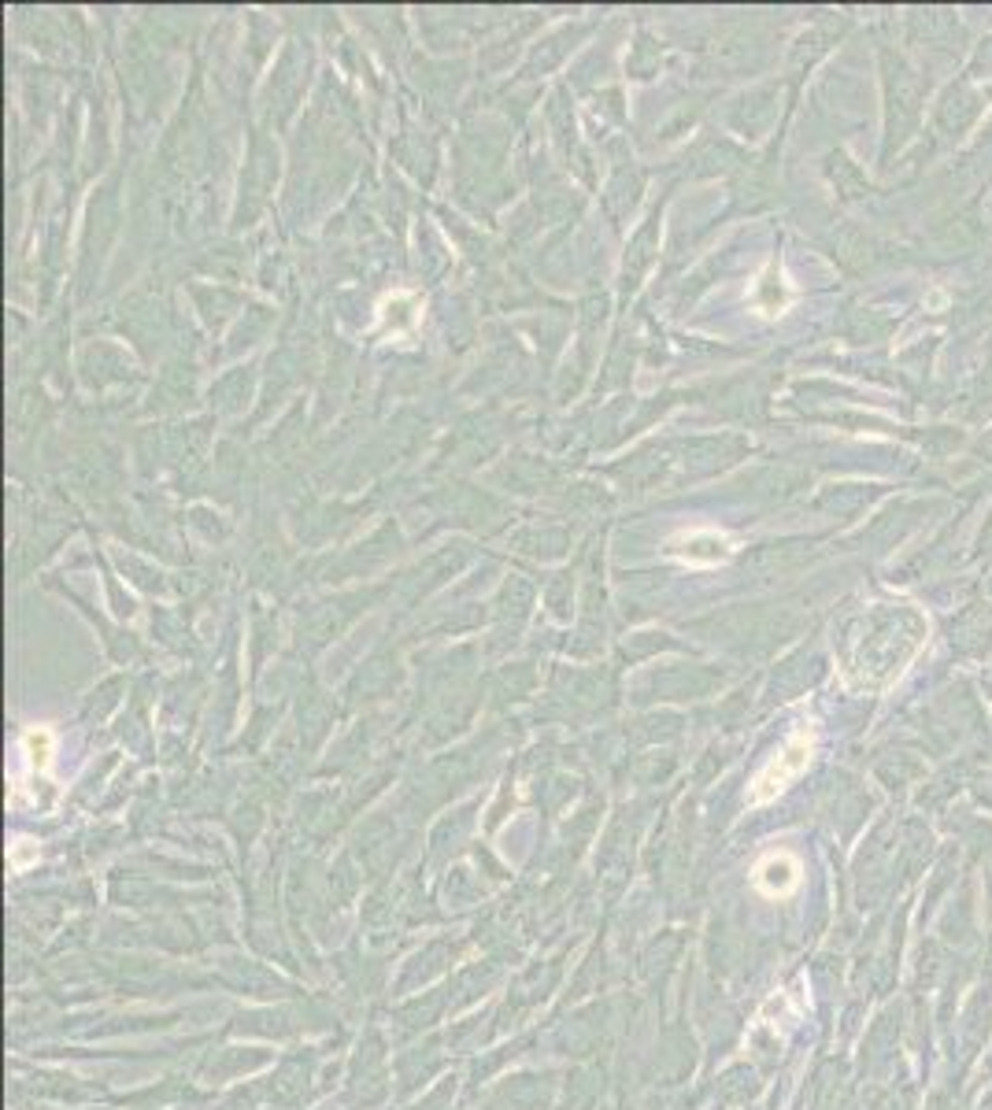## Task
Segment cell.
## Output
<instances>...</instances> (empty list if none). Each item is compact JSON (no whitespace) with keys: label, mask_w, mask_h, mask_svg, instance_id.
<instances>
[{"label":"cell","mask_w":992,"mask_h":1110,"mask_svg":"<svg viewBox=\"0 0 992 1110\" xmlns=\"http://www.w3.org/2000/svg\"><path fill=\"white\" fill-rule=\"evenodd\" d=\"M807 763H811V737H807V733H796L782 752L774 755V759L756 774V781H752V803L774 800L785 785H793L796 777L804 774Z\"/></svg>","instance_id":"6da1fadb"},{"label":"cell","mask_w":992,"mask_h":1110,"mask_svg":"<svg viewBox=\"0 0 992 1110\" xmlns=\"http://www.w3.org/2000/svg\"><path fill=\"white\" fill-rule=\"evenodd\" d=\"M756 888L767 892V896H789L796 885H800V863L793 855H767L763 863L756 866Z\"/></svg>","instance_id":"7a4b0ae2"}]
</instances>
